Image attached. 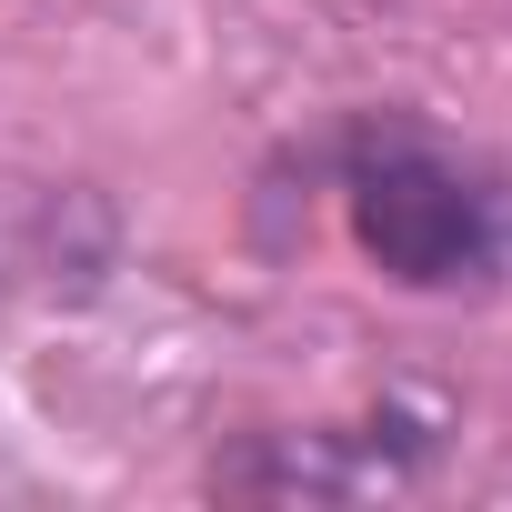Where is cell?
<instances>
[{"label": "cell", "mask_w": 512, "mask_h": 512, "mask_svg": "<svg viewBox=\"0 0 512 512\" xmlns=\"http://www.w3.org/2000/svg\"><path fill=\"white\" fill-rule=\"evenodd\" d=\"M342 221L402 292H482L512 262V191L422 121H362L342 141Z\"/></svg>", "instance_id": "obj_1"}]
</instances>
